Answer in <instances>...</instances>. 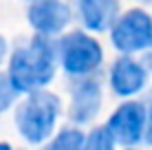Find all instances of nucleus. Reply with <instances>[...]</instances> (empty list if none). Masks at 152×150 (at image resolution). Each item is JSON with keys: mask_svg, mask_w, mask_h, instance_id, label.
Returning a JSON list of instances; mask_svg holds the SVG:
<instances>
[{"mask_svg": "<svg viewBox=\"0 0 152 150\" xmlns=\"http://www.w3.org/2000/svg\"><path fill=\"white\" fill-rule=\"evenodd\" d=\"M57 69V42L51 35L35 33L29 42L18 44L9 60V82L18 95L44 89L51 84Z\"/></svg>", "mask_w": 152, "mask_h": 150, "instance_id": "1", "label": "nucleus"}, {"mask_svg": "<svg viewBox=\"0 0 152 150\" xmlns=\"http://www.w3.org/2000/svg\"><path fill=\"white\" fill-rule=\"evenodd\" d=\"M62 104L53 93L38 89L24 93V100L15 108V128L29 143H42L55 130Z\"/></svg>", "mask_w": 152, "mask_h": 150, "instance_id": "2", "label": "nucleus"}, {"mask_svg": "<svg viewBox=\"0 0 152 150\" xmlns=\"http://www.w3.org/2000/svg\"><path fill=\"white\" fill-rule=\"evenodd\" d=\"M104 60L102 46L84 31H69L57 40V64L71 77H84L99 69Z\"/></svg>", "mask_w": 152, "mask_h": 150, "instance_id": "3", "label": "nucleus"}, {"mask_svg": "<svg viewBox=\"0 0 152 150\" xmlns=\"http://www.w3.org/2000/svg\"><path fill=\"white\" fill-rule=\"evenodd\" d=\"M110 40L124 55L152 49V18L143 9H130L110 27Z\"/></svg>", "mask_w": 152, "mask_h": 150, "instance_id": "4", "label": "nucleus"}, {"mask_svg": "<svg viewBox=\"0 0 152 150\" xmlns=\"http://www.w3.org/2000/svg\"><path fill=\"white\" fill-rule=\"evenodd\" d=\"M143 126H145V104L143 102H126L106 121V130L110 132L113 141L124 148L137 146L141 141Z\"/></svg>", "mask_w": 152, "mask_h": 150, "instance_id": "5", "label": "nucleus"}, {"mask_svg": "<svg viewBox=\"0 0 152 150\" xmlns=\"http://www.w3.org/2000/svg\"><path fill=\"white\" fill-rule=\"evenodd\" d=\"M99 108H102V82L93 73L77 77L75 86L71 89V108H69L71 121L77 126L91 124L97 117Z\"/></svg>", "mask_w": 152, "mask_h": 150, "instance_id": "6", "label": "nucleus"}, {"mask_svg": "<svg viewBox=\"0 0 152 150\" xmlns=\"http://www.w3.org/2000/svg\"><path fill=\"white\" fill-rule=\"evenodd\" d=\"M71 15L73 13L69 4H64L62 0H31L27 11L29 24L35 29V33L51 38H55L69 27Z\"/></svg>", "mask_w": 152, "mask_h": 150, "instance_id": "7", "label": "nucleus"}, {"mask_svg": "<svg viewBox=\"0 0 152 150\" xmlns=\"http://www.w3.org/2000/svg\"><path fill=\"white\" fill-rule=\"evenodd\" d=\"M148 84V69L143 62L132 60L130 55H121L110 69V86L119 97L137 95Z\"/></svg>", "mask_w": 152, "mask_h": 150, "instance_id": "8", "label": "nucleus"}, {"mask_svg": "<svg viewBox=\"0 0 152 150\" xmlns=\"http://www.w3.org/2000/svg\"><path fill=\"white\" fill-rule=\"evenodd\" d=\"M77 13L91 31H108L119 15L117 0H77Z\"/></svg>", "mask_w": 152, "mask_h": 150, "instance_id": "9", "label": "nucleus"}, {"mask_svg": "<svg viewBox=\"0 0 152 150\" xmlns=\"http://www.w3.org/2000/svg\"><path fill=\"white\" fill-rule=\"evenodd\" d=\"M82 146H84V132L80 128H64L42 150H82Z\"/></svg>", "mask_w": 152, "mask_h": 150, "instance_id": "10", "label": "nucleus"}, {"mask_svg": "<svg viewBox=\"0 0 152 150\" xmlns=\"http://www.w3.org/2000/svg\"><path fill=\"white\" fill-rule=\"evenodd\" d=\"M117 143L113 141L110 132L106 130V126L93 128L88 135H84V146L82 150H115Z\"/></svg>", "mask_w": 152, "mask_h": 150, "instance_id": "11", "label": "nucleus"}, {"mask_svg": "<svg viewBox=\"0 0 152 150\" xmlns=\"http://www.w3.org/2000/svg\"><path fill=\"white\" fill-rule=\"evenodd\" d=\"M15 97H18V91H15L13 84L9 82V75L0 73V115L11 108V104L15 102Z\"/></svg>", "mask_w": 152, "mask_h": 150, "instance_id": "12", "label": "nucleus"}, {"mask_svg": "<svg viewBox=\"0 0 152 150\" xmlns=\"http://www.w3.org/2000/svg\"><path fill=\"white\" fill-rule=\"evenodd\" d=\"M143 139L148 146H152V104L145 108V126H143Z\"/></svg>", "mask_w": 152, "mask_h": 150, "instance_id": "13", "label": "nucleus"}, {"mask_svg": "<svg viewBox=\"0 0 152 150\" xmlns=\"http://www.w3.org/2000/svg\"><path fill=\"white\" fill-rule=\"evenodd\" d=\"M4 55H7V40H4L2 35H0V64H2Z\"/></svg>", "mask_w": 152, "mask_h": 150, "instance_id": "14", "label": "nucleus"}, {"mask_svg": "<svg viewBox=\"0 0 152 150\" xmlns=\"http://www.w3.org/2000/svg\"><path fill=\"white\" fill-rule=\"evenodd\" d=\"M0 150H15V148L11 146V143H7V141H2V143H0Z\"/></svg>", "mask_w": 152, "mask_h": 150, "instance_id": "15", "label": "nucleus"}, {"mask_svg": "<svg viewBox=\"0 0 152 150\" xmlns=\"http://www.w3.org/2000/svg\"><path fill=\"white\" fill-rule=\"evenodd\" d=\"M139 2H150V0H139Z\"/></svg>", "mask_w": 152, "mask_h": 150, "instance_id": "16", "label": "nucleus"}, {"mask_svg": "<svg viewBox=\"0 0 152 150\" xmlns=\"http://www.w3.org/2000/svg\"><path fill=\"white\" fill-rule=\"evenodd\" d=\"M126 150H134V148H132V146H130V148H126Z\"/></svg>", "mask_w": 152, "mask_h": 150, "instance_id": "17", "label": "nucleus"}]
</instances>
